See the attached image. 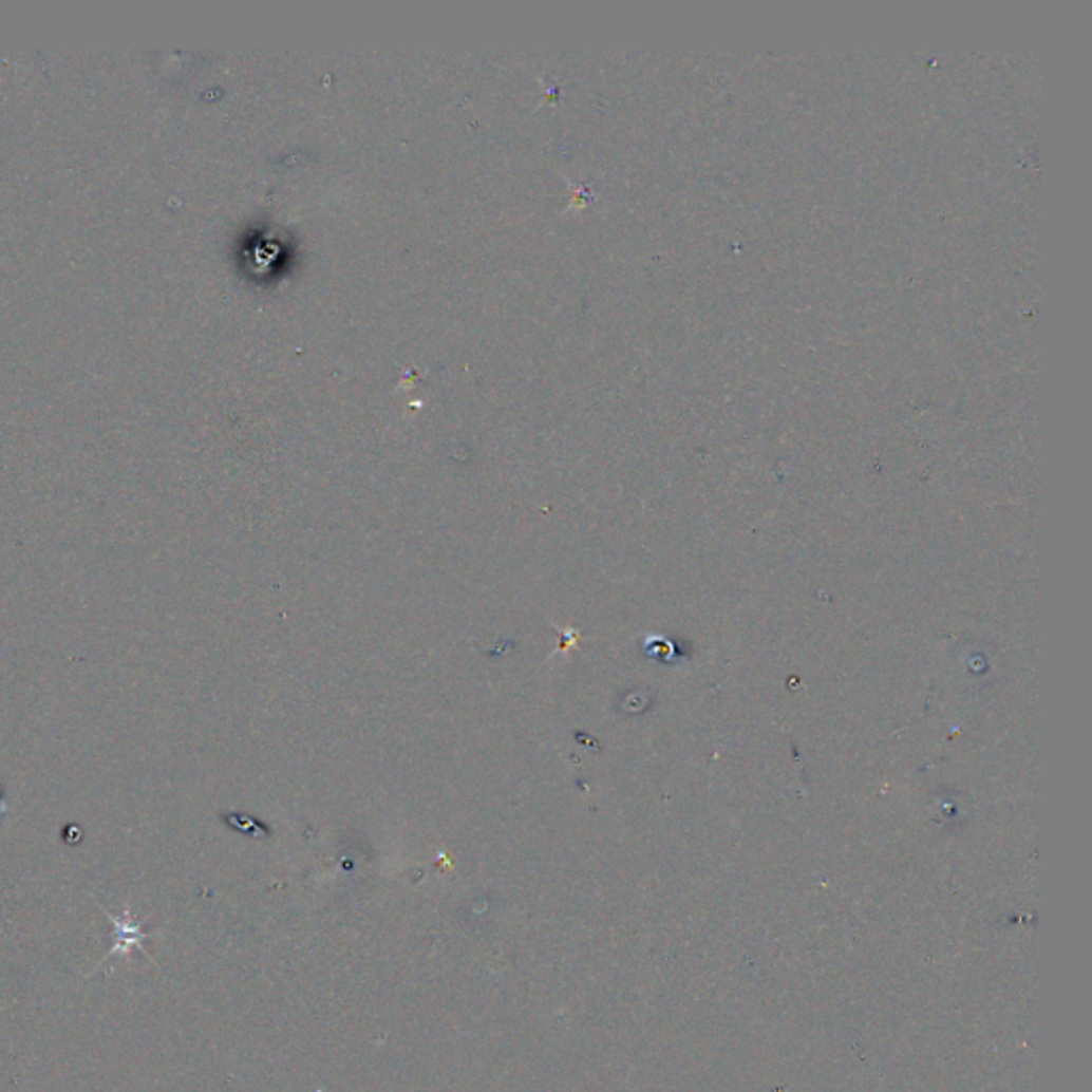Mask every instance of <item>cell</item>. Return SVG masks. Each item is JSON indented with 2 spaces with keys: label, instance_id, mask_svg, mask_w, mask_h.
<instances>
[{
  "label": "cell",
  "instance_id": "obj_1",
  "mask_svg": "<svg viewBox=\"0 0 1092 1092\" xmlns=\"http://www.w3.org/2000/svg\"><path fill=\"white\" fill-rule=\"evenodd\" d=\"M105 914L109 916V920H112L114 926H116V947H114V952H112V956H109V958H114V954H118V952L127 954L129 947H142V943L146 941V933L142 930V924L131 916L129 907L120 916H114V914H109V911H105Z\"/></svg>",
  "mask_w": 1092,
  "mask_h": 1092
}]
</instances>
